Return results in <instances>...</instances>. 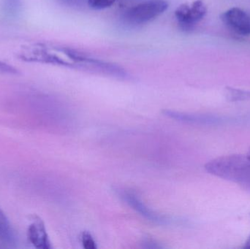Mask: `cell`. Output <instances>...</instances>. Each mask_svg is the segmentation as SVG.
Segmentation results:
<instances>
[{
    "instance_id": "52a82bcc",
    "label": "cell",
    "mask_w": 250,
    "mask_h": 249,
    "mask_svg": "<svg viewBox=\"0 0 250 249\" xmlns=\"http://www.w3.org/2000/svg\"><path fill=\"white\" fill-rule=\"evenodd\" d=\"M27 238L29 242L38 249H51V242L48 238L45 225L41 218L33 216L32 223L27 230Z\"/></svg>"
},
{
    "instance_id": "8fae6325",
    "label": "cell",
    "mask_w": 250,
    "mask_h": 249,
    "mask_svg": "<svg viewBox=\"0 0 250 249\" xmlns=\"http://www.w3.org/2000/svg\"><path fill=\"white\" fill-rule=\"evenodd\" d=\"M116 0H87L89 7L95 10H102L111 7Z\"/></svg>"
},
{
    "instance_id": "ba28073f",
    "label": "cell",
    "mask_w": 250,
    "mask_h": 249,
    "mask_svg": "<svg viewBox=\"0 0 250 249\" xmlns=\"http://www.w3.org/2000/svg\"><path fill=\"white\" fill-rule=\"evenodd\" d=\"M0 240L4 244L13 245L16 243V236L10 222L0 209Z\"/></svg>"
},
{
    "instance_id": "9a60e30c",
    "label": "cell",
    "mask_w": 250,
    "mask_h": 249,
    "mask_svg": "<svg viewBox=\"0 0 250 249\" xmlns=\"http://www.w3.org/2000/svg\"><path fill=\"white\" fill-rule=\"evenodd\" d=\"M59 1L64 3V4H68V5H75V4H78L80 0H59Z\"/></svg>"
},
{
    "instance_id": "7c38bea8",
    "label": "cell",
    "mask_w": 250,
    "mask_h": 249,
    "mask_svg": "<svg viewBox=\"0 0 250 249\" xmlns=\"http://www.w3.org/2000/svg\"><path fill=\"white\" fill-rule=\"evenodd\" d=\"M81 239H82V245L83 247L86 249H96L97 244L94 240L93 237L87 231H85L82 233L81 235Z\"/></svg>"
},
{
    "instance_id": "6da1fadb",
    "label": "cell",
    "mask_w": 250,
    "mask_h": 249,
    "mask_svg": "<svg viewBox=\"0 0 250 249\" xmlns=\"http://www.w3.org/2000/svg\"><path fill=\"white\" fill-rule=\"evenodd\" d=\"M207 172L250 190V160L246 155H229L208 162Z\"/></svg>"
},
{
    "instance_id": "3957f363",
    "label": "cell",
    "mask_w": 250,
    "mask_h": 249,
    "mask_svg": "<svg viewBox=\"0 0 250 249\" xmlns=\"http://www.w3.org/2000/svg\"><path fill=\"white\" fill-rule=\"evenodd\" d=\"M117 192L120 196L122 199L126 202L128 206L134 209L135 211L138 212L143 217L146 219L147 220L152 222L153 223L157 224L160 225H173L177 222L176 219L164 215L160 214L157 212L153 211L152 209L148 208L146 205L144 204V202L131 191H127L126 190L119 189Z\"/></svg>"
},
{
    "instance_id": "9c48e42d",
    "label": "cell",
    "mask_w": 250,
    "mask_h": 249,
    "mask_svg": "<svg viewBox=\"0 0 250 249\" xmlns=\"http://www.w3.org/2000/svg\"><path fill=\"white\" fill-rule=\"evenodd\" d=\"M227 98L230 101L236 102V101L247 100L250 99V92L247 91L239 90V89L227 88Z\"/></svg>"
},
{
    "instance_id": "4fadbf2b",
    "label": "cell",
    "mask_w": 250,
    "mask_h": 249,
    "mask_svg": "<svg viewBox=\"0 0 250 249\" xmlns=\"http://www.w3.org/2000/svg\"><path fill=\"white\" fill-rule=\"evenodd\" d=\"M0 73L1 74L16 75L19 73V70L13 66L0 61Z\"/></svg>"
},
{
    "instance_id": "277c9868",
    "label": "cell",
    "mask_w": 250,
    "mask_h": 249,
    "mask_svg": "<svg viewBox=\"0 0 250 249\" xmlns=\"http://www.w3.org/2000/svg\"><path fill=\"white\" fill-rule=\"evenodd\" d=\"M207 7L203 0H196L191 4H181L175 11V16L179 24L184 29H189L204 19Z\"/></svg>"
},
{
    "instance_id": "5b68a950",
    "label": "cell",
    "mask_w": 250,
    "mask_h": 249,
    "mask_svg": "<svg viewBox=\"0 0 250 249\" xmlns=\"http://www.w3.org/2000/svg\"><path fill=\"white\" fill-rule=\"evenodd\" d=\"M222 21L230 30L242 36L250 35V17L242 9L233 7L220 16Z\"/></svg>"
},
{
    "instance_id": "8992f818",
    "label": "cell",
    "mask_w": 250,
    "mask_h": 249,
    "mask_svg": "<svg viewBox=\"0 0 250 249\" xmlns=\"http://www.w3.org/2000/svg\"><path fill=\"white\" fill-rule=\"evenodd\" d=\"M163 115L171 119L176 120L179 122L186 124H197V125H214L221 124L226 121V119L220 116L206 114H188V113L179 112V111L165 110Z\"/></svg>"
},
{
    "instance_id": "e0dca14e",
    "label": "cell",
    "mask_w": 250,
    "mask_h": 249,
    "mask_svg": "<svg viewBox=\"0 0 250 249\" xmlns=\"http://www.w3.org/2000/svg\"><path fill=\"white\" fill-rule=\"evenodd\" d=\"M245 155H246L247 158H248V159L250 160V149L249 152H248V153H247Z\"/></svg>"
},
{
    "instance_id": "5bb4252c",
    "label": "cell",
    "mask_w": 250,
    "mask_h": 249,
    "mask_svg": "<svg viewBox=\"0 0 250 249\" xmlns=\"http://www.w3.org/2000/svg\"><path fill=\"white\" fill-rule=\"evenodd\" d=\"M142 247L145 249H161L162 247L156 242L154 240L151 238H146L143 241Z\"/></svg>"
},
{
    "instance_id": "2e32d148",
    "label": "cell",
    "mask_w": 250,
    "mask_h": 249,
    "mask_svg": "<svg viewBox=\"0 0 250 249\" xmlns=\"http://www.w3.org/2000/svg\"><path fill=\"white\" fill-rule=\"evenodd\" d=\"M245 247V248H250V237L249 238V239L248 240V241H247Z\"/></svg>"
},
{
    "instance_id": "7a4b0ae2",
    "label": "cell",
    "mask_w": 250,
    "mask_h": 249,
    "mask_svg": "<svg viewBox=\"0 0 250 249\" xmlns=\"http://www.w3.org/2000/svg\"><path fill=\"white\" fill-rule=\"evenodd\" d=\"M167 8L166 0H146L129 8L125 13V19L130 23L141 24L158 17Z\"/></svg>"
},
{
    "instance_id": "30bf717a",
    "label": "cell",
    "mask_w": 250,
    "mask_h": 249,
    "mask_svg": "<svg viewBox=\"0 0 250 249\" xmlns=\"http://www.w3.org/2000/svg\"><path fill=\"white\" fill-rule=\"evenodd\" d=\"M21 3L20 0H4L2 7L4 11L10 16L16 15L20 10Z\"/></svg>"
}]
</instances>
